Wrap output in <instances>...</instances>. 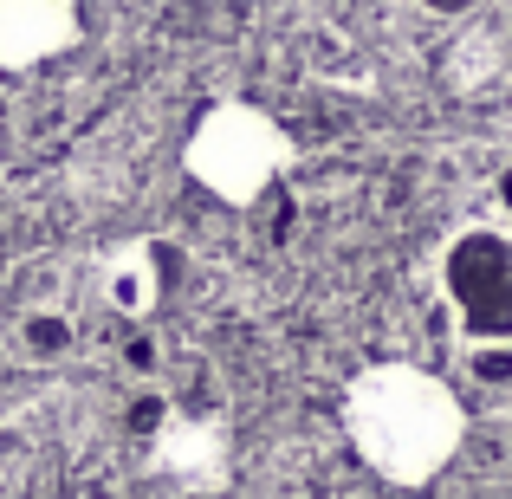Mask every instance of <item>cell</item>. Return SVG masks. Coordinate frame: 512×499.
Listing matches in <instances>:
<instances>
[{
    "mask_svg": "<svg viewBox=\"0 0 512 499\" xmlns=\"http://www.w3.org/2000/svg\"><path fill=\"white\" fill-rule=\"evenodd\" d=\"M292 156H299L292 130L279 124L266 104H247V98H227V104H214V111H201L195 130H188V143H182L188 182H201L214 201H227V208H253V201L292 169Z\"/></svg>",
    "mask_w": 512,
    "mask_h": 499,
    "instance_id": "7a4b0ae2",
    "label": "cell"
},
{
    "mask_svg": "<svg viewBox=\"0 0 512 499\" xmlns=\"http://www.w3.org/2000/svg\"><path fill=\"white\" fill-rule=\"evenodd\" d=\"M163 448H169V467L188 480V487H221L227 435L214 422H169L163 428Z\"/></svg>",
    "mask_w": 512,
    "mask_h": 499,
    "instance_id": "8992f818",
    "label": "cell"
},
{
    "mask_svg": "<svg viewBox=\"0 0 512 499\" xmlns=\"http://www.w3.org/2000/svg\"><path fill=\"white\" fill-rule=\"evenodd\" d=\"M98 286H104V305H111L117 318H150L156 299H163V253H156L150 240H124V247L104 260Z\"/></svg>",
    "mask_w": 512,
    "mask_h": 499,
    "instance_id": "5b68a950",
    "label": "cell"
},
{
    "mask_svg": "<svg viewBox=\"0 0 512 499\" xmlns=\"http://www.w3.org/2000/svg\"><path fill=\"white\" fill-rule=\"evenodd\" d=\"M441 305L467 344H512V227L474 221L441 247Z\"/></svg>",
    "mask_w": 512,
    "mask_h": 499,
    "instance_id": "3957f363",
    "label": "cell"
},
{
    "mask_svg": "<svg viewBox=\"0 0 512 499\" xmlns=\"http://www.w3.org/2000/svg\"><path fill=\"white\" fill-rule=\"evenodd\" d=\"M422 7H435V13H467L474 0H422Z\"/></svg>",
    "mask_w": 512,
    "mask_h": 499,
    "instance_id": "52a82bcc",
    "label": "cell"
},
{
    "mask_svg": "<svg viewBox=\"0 0 512 499\" xmlns=\"http://www.w3.org/2000/svg\"><path fill=\"white\" fill-rule=\"evenodd\" d=\"M344 435L389 487H428L467 441V409L448 376L422 363H370L344 389Z\"/></svg>",
    "mask_w": 512,
    "mask_h": 499,
    "instance_id": "6da1fadb",
    "label": "cell"
},
{
    "mask_svg": "<svg viewBox=\"0 0 512 499\" xmlns=\"http://www.w3.org/2000/svg\"><path fill=\"white\" fill-rule=\"evenodd\" d=\"M78 0H0V72H33L78 46Z\"/></svg>",
    "mask_w": 512,
    "mask_h": 499,
    "instance_id": "277c9868",
    "label": "cell"
}]
</instances>
